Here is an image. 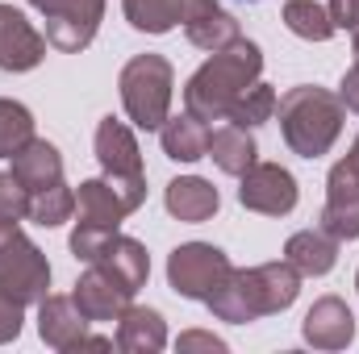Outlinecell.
I'll return each mask as SVG.
<instances>
[{"label": "cell", "instance_id": "29", "mask_svg": "<svg viewBox=\"0 0 359 354\" xmlns=\"http://www.w3.org/2000/svg\"><path fill=\"white\" fill-rule=\"evenodd\" d=\"M29 217V187L13 171H0V221H21Z\"/></svg>", "mask_w": 359, "mask_h": 354}, {"label": "cell", "instance_id": "3", "mask_svg": "<svg viewBox=\"0 0 359 354\" xmlns=\"http://www.w3.org/2000/svg\"><path fill=\"white\" fill-rule=\"evenodd\" d=\"M276 113H280V134H284L288 150L301 159L330 155V146L339 142L343 121H347V104L339 100V92L313 88V84L288 88L276 100Z\"/></svg>", "mask_w": 359, "mask_h": 354}, {"label": "cell", "instance_id": "24", "mask_svg": "<svg viewBox=\"0 0 359 354\" xmlns=\"http://www.w3.org/2000/svg\"><path fill=\"white\" fill-rule=\"evenodd\" d=\"M121 8L138 34H168V29L184 25L188 0H121Z\"/></svg>", "mask_w": 359, "mask_h": 354}, {"label": "cell", "instance_id": "5", "mask_svg": "<svg viewBox=\"0 0 359 354\" xmlns=\"http://www.w3.org/2000/svg\"><path fill=\"white\" fill-rule=\"evenodd\" d=\"M72 255L88 267L109 271L113 279H121L130 292H138L151 275V255L142 242L117 234V229H100V225H76L72 234Z\"/></svg>", "mask_w": 359, "mask_h": 354}, {"label": "cell", "instance_id": "23", "mask_svg": "<svg viewBox=\"0 0 359 354\" xmlns=\"http://www.w3.org/2000/svg\"><path fill=\"white\" fill-rule=\"evenodd\" d=\"M159 142H163V155H168V159H176V163H196V159L209 155V125L184 108L180 117H168V121L159 125Z\"/></svg>", "mask_w": 359, "mask_h": 354}, {"label": "cell", "instance_id": "17", "mask_svg": "<svg viewBox=\"0 0 359 354\" xmlns=\"http://www.w3.org/2000/svg\"><path fill=\"white\" fill-rule=\"evenodd\" d=\"M130 213H134V204H130L109 179H84L80 192H76V217H80V225L117 229Z\"/></svg>", "mask_w": 359, "mask_h": 354}, {"label": "cell", "instance_id": "26", "mask_svg": "<svg viewBox=\"0 0 359 354\" xmlns=\"http://www.w3.org/2000/svg\"><path fill=\"white\" fill-rule=\"evenodd\" d=\"M72 213H76V192L67 183H50L42 192H29V221H38L42 229L72 221Z\"/></svg>", "mask_w": 359, "mask_h": 354}, {"label": "cell", "instance_id": "12", "mask_svg": "<svg viewBox=\"0 0 359 354\" xmlns=\"http://www.w3.org/2000/svg\"><path fill=\"white\" fill-rule=\"evenodd\" d=\"M46 59V38L25 21L21 8L0 4V71H34Z\"/></svg>", "mask_w": 359, "mask_h": 354}, {"label": "cell", "instance_id": "10", "mask_svg": "<svg viewBox=\"0 0 359 354\" xmlns=\"http://www.w3.org/2000/svg\"><path fill=\"white\" fill-rule=\"evenodd\" d=\"M238 200L251 213L288 217L297 208V179H292L288 167H280V163H255L243 176V183H238Z\"/></svg>", "mask_w": 359, "mask_h": 354}, {"label": "cell", "instance_id": "15", "mask_svg": "<svg viewBox=\"0 0 359 354\" xmlns=\"http://www.w3.org/2000/svg\"><path fill=\"white\" fill-rule=\"evenodd\" d=\"M184 38L196 46V50H226L230 42L243 38L238 21L217 4V0H188V13H184Z\"/></svg>", "mask_w": 359, "mask_h": 354}, {"label": "cell", "instance_id": "21", "mask_svg": "<svg viewBox=\"0 0 359 354\" xmlns=\"http://www.w3.org/2000/svg\"><path fill=\"white\" fill-rule=\"evenodd\" d=\"M284 259L297 267L301 275H326V271H334L339 263V238L334 234H326L322 225L318 229H301V234H292L288 242H284Z\"/></svg>", "mask_w": 359, "mask_h": 354}, {"label": "cell", "instance_id": "30", "mask_svg": "<svg viewBox=\"0 0 359 354\" xmlns=\"http://www.w3.org/2000/svg\"><path fill=\"white\" fill-rule=\"evenodd\" d=\"M21 321H25V304H17L8 292H0V346L21 334Z\"/></svg>", "mask_w": 359, "mask_h": 354}, {"label": "cell", "instance_id": "8", "mask_svg": "<svg viewBox=\"0 0 359 354\" xmlns=\"http://www.w3.org/2000/svg\"><path fill=\"white\" fill-rule=\"evenodd\" d=\"M230 271H234V263L226 259V250H217L209 242H184L168 259V283L184 300H209L226 283Z\"/></svg>", "mask_w": 359, "mask_h": 354}, {"label": "cell", "instance_id": "1", "mask_svg": "<svg viewBox=\"0 0 359 354\" xmlns=\"http://www.w3.org/2000/svg\"><path fill=\"white\" fill-rule=\"evenodd\" d=\"M301 292V271L280 259V263H259V267H234L226 275V283L205 300L209 313L217 321L230 325H251L259 317L284 313Z\"/></svg>", "mask_w": 359, "mask_h": 354}, {"label": "cell", "instance_id": "2", "mask_svg": "<svg viewBox=\"0 0 359 354\" xmlns=\"http://www.w3.org/2000/svg\"><path fill=\"white\" fill-rule=\"evenodd\" d=\"M264 71V50L247 38L230 42L226 50H213V59L205 67L192 71V80L184 84V108L192 117L209 121H226L230 104L251 88Z\"/></svg>", "mask_w": 359, "mask_h": 354}, {"label": "cell", "instance_id": "19", "mask_svg": "<svg viewBox=\"0 0 359 354\" xmlns=\"http://www.w3.org/2000/svg\"><path fill=\"white\" fill-rule=\"evenodd\" d=\"M205 159H213L226 176H247L255 163H259V146H255V138H251V129H243V125H234V121H226V125H217V129H209V155Z\"/></svg>", "mask_w": 359, "mask_h": 354}, {"label": "cell", "instance_id": "31", "mask_svg": "<svg viewBox=\"0 0 359 354\" xmlns=\"http://www.w3.org/2000/svg\"><path fill=\"white\" fill-rule=\"evenodd\" d=\"M330 21L334 29H359V0H330Z\"/></svg>", "mask_w": 359, "mask_h": 354}, {"label": "cell", "instance_id": "7", "mask_svg": "<svg viewBox=\"0 0 359 354\" xmlns=\"http://www.w3.org/2000/svg\"><path fill=\"white\" fill-rule=\"evenodd\" d=\"M96 163L104 167V179L138 208L147 200V176H142V155H138V138L126 121L104 117L96 125Z\"/></svg>", "mask_w": 359, "mask_h": 354}, {"label": "cell", "instance_id": "9", "mask_svg": "<svg viewBox=\"0 0 359 354\" xmlns=\"http://www.w3.org/2000/svg\"><path fill=\"white\" fill-rule=\"evenodd\" d=\"M46 21V42L63 55H80L96 38L104 0H29Z\"/></svg>", "mask_w": 359, "mask_h": 354}, {"label": "cell", "instance_id": "25", "mask_svg": "<svg viewBox=\"0 0 359 354\" xmlns=\"http://www.w3.org/2000/svg\"><path fill=\"white\" fill-rule=\"evenodd\" d=\"M284 25L305 42H330L334 38L330 8H322L318 0H288L284 4Z\"/></svg>", "mask_w": 359, "mask_h": 354}, {"label": "cell", "instance_id": "11", "mask_svg": "<svg viewBox=\"0 0 359 354\" xmlns=\"http://www.w3.org/2000/svg\"><path fill=\"white\" fill-rule=\"evenodd\" d=\"M322 229L334 234L339 242L359 238V167L351 159L334 163L326 179V208H322Z\"/></svg>", "mask_w": 359, "mask_h": 354}, {"label": "cell", "instance_id": "13", "mask_svg": "<svg viewBox=\"0 0 359 354\" xmlns=\"http://www.w3.org/2000/svg\"><path fill=\"white\" fill-rule=\"evenodd\" d=\"M72 296H76V304H80V313L88 321H117L130 309V300H134V292L121 279H113L109 271H100V267H88L76 279V292Z\"/></svg>", "mask_w": 359, "mask_h": 354}, {"label": "cell", "instance_id": "6", "mask_svg": "<svg viewBox=\"0 0 359 354\" xmlns=\"http://www.w3.org/2000/svg\"><path fill=\"white\" fill-rule=\"evenodd\" d=\"M0 292L17 304H38L50 296V263L17 229V221H0Z\"/></svg>", "mask_w": 359, "mask_h": 354}, {"label": "cell", "instance_id": "28", "mask_svg": "<svg viewBox=\"0 0 359 354\" xmlns=\"http://www.w3.org/2000/svg\"><path fill=\"white\" fill-rule=\"evenodd\" d=\"M276 92L268 88V84H251V88L243 92L234 104H230V113H226V121H234V125H243V129H255V125H264V121H271V113H276Z\"/></svg>", "mask_w": 359, "mask_h": 354}, {"label": "cell", "instance_id": "36", "mask_svg": "<svg viewBox=\"0 0 359 354\" xmlns=\"http://www.w3.org/2000/svg\"><path fill=\"white\" fill-rule=\"evenodd\" d=\"M243 4H259V0H243Z\"/></svg>", "mask_w": 359, "mask_h": 354}, {"label": "cell", "instance_id": "20", "mask_svg": "<svg viewBox=\"0 0 359 354\" xmlns=\"http://www.w3.org/2000/svg\"><path fill=\"white\" fill-rule=\"evenodd\" d=\"M168 346V325L155 309H142V304H130L121 317H117V351L126 354H155Z\"/></svg>", "mask_w": 359, "mask_h": 354}, {"label": "cell", "instance_id": "33", "mask_svg": "<svg viewBox=\"0 0 359 354\" xmlns=\"http://www.w3.org/2000/svg\"><path fill=\"white\" fill-rule=\"evenodd\" d=\"M339 100H343L351 113H359V63L343 76V84H339Z\"/></svg>", "mask_w": 359, "mask_h": 354}, {"label": "cell", "instance_id": "35", "mask_svg": "<svg viewBox=\"0 0 359 354\" xmlns=\"http://www.w3.org/2000/svg\"><path fill=\"white\" fill-rule=\"evenodd\" d=\"M347 159H351V163L359 167V138H355V146H351V155H347Z\"/></svg>", "mask_w": 359, "mask_h": 354}, {"label": "cell", "instance_id": "32", "mask_svg": "<svg viewBox=\"0 0 359 354\" xmlns=\"http://www.w3.org/2000/svg\"><path fill=\"white\" fill-rule=\"evenodd\" d=\"M176 346H180V351H226V342H222V338H213V334H201V330H192V334H180Z\"/></svg>", "mask_w": 359, "mask_h": 354}, {"label": "cell", "instance_id": "16", "mask_svg": "<svg viewBox=\"0 0 359 354\" xmlns=\"http://www.w3.org/2000/svg\"><path fill=\"white\" fill-rule=\"evenodd\" d=\"M88 317L80 313L76 296H46L38 300V334L50 351H76L88 334Z\"/></svg>", "mask_w": 359, "mask_h": 354}, {"label": "cell", "instance_id": "18", "mask_svg": "<svg viewBox=\"0 0 359 354\" xmlns=\"http://www.w3.org/2000/svg\"><path fill=\"white\" fill-rule=\"evenodd\" d=\"M163 204H168V213H172L176 221H184V225H201V221H209V217L217 213L222 196H217V187H213L209 179L180 176V179H172V183H168Z\"/></svg>", "mask_w": 359, "mask_h": 354}, {"label": "cell", "instance_id": "37", "mask_svg": "<svg viewBox=\"0 0 359 354\" xmlns=\"http://www.w3.org/2000/svg\"><path fill=\"white\" fill-rule=\"evenodd\" d=\"M355 288H359V275H355Z\"/></svg>", "mask_w": 359, "mask_h": 354}, {"label": "cell", "instance_id": "22", "mask_svg": "<svg viewBox=\"0 0 359 354\" xmlns=\"http://www.w3.org/2000/svg\"><path fill=\"white\" fill-rule=\"evenodd\" d=\"M13 176L21 179L29 192H42L50 183H63V155H59V146H50L46 138L25 142L13 155Z\"/></svg>", "mask_w": 359, "mask_h": 354}, {"label": "cell", "instance_id": "27", "mask_svg": "<svg viewBox=\"0 0 359 354\" xmlns=\"http://www.w3.org/2000/svg\"><path fill=\"white\" fill-rule=\"evenodd\" d=\"M25 142H34V113L21 100H0V159H13Z\"/></svg>", "mask_w": 359, "mask_h": 354}, {"label": "cell", "instance_id": "14", "mask_svg": "<svg viewBox=\"0 0 359 354\" xmlns=\"http://www.w3.org/2000/svg\"><path fill=\"white\" fill-rule=\"evenodd\" d=\"M301 334H305V342H309L313 351H343V346H351V338H355V317H351V309H347L339 296H322V300L305 313Z\"/></svg>", "mask_w": 359, "mask_h": 354}, {"label": "cell", "instance_id": "4", "mask_svg": "<svg viewBox=\"0 0 359 354\" xmlns=\"http://www.w3.org/2000/svg\"><path fill=\"white\" fill-rule=\"evenodd\" d=\"M121 104H126V117L138 125V129H159L168 121V108H172V88H176V71L163 55H134L126 67H121Z\"/></svg>", "mask_w": 359, "mask_h": 354}, {"label": "cell", "instance_id": "34", "mask_svg": "<svg viewBox=\"0 0 359 354\" xmlns=\"http://www.w3.org/2000/svg\"><path fill=\"white\" fill-rule=\"evenodd\" d=\"M351 50H355V63H359V29H351Z\"/></svg>", "mask_w": 359, "mask_h": 354}]
</instances>
